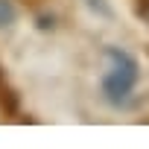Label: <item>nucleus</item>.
Segmentation results:
<instances>
[{"label": "nucleus", "instance_id": "3", "mask_svg": "<svg viewBox=\"0 0 149 149\" xmlns=\"http://www.w3.org/2000/svg\"><path fill=\"white\" fill-rule=\"evenodd\" d=\"M85 6H88L94 15H100V18H114V9H111L108 0H85Z\"/></svg>", "mask_w": 149, "mask_h": 149}, {"label": "nucleus", "instance_id": "4", "mask_svg": "<svg viewBox=\"0 0 149 149\" xmlns=\"http://www.w3.org/2000/svg\"><path fill=\"white\" fill-rule=\"evenodd\" d=\"M137 15L149 24V0H140V6H137Z\"/></svg>", "mask_w": 149, "mask_h": 149}, {"label": "nucleus", "instance_id": "1", "mask_svg": "<svg viewBox=\"0 0 149 149\" xmlns=\"http://www.w3.org/2000/svg\"><path fill=\"white\" fill-rule=\"evenodd\" d=\"M105 61H108V70L102 76V97L111 102V105H126V100L132 97L137 79H140V64L134 56H129L126 50L120 47H105Z\"/></svg>", "mask_w": 149, "mask_h": 149}, {"label": "nucleus", "instance_id": "2", "mask_svg": "<svg viewBox=\"0 0 149 149\" xmlns=\"http://www.w3.org/2000/svg\"><path fill=\"white\" fill-rule=\"evenodd\" d=\"M18 21V6L12 0H0V29H6Z\"/></svg>", "mask_w": 149, "mask_h": 149}]
</instances>
